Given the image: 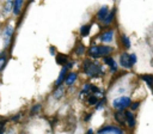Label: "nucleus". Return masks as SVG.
Instances as JSON below:
<instances>
[{"instance_id": "23", "label": "nucleus", "mask_w": 153, "mask_h": 134, "mask_svg": "<svg viewBox=\"0 0 153 134\" xmlns=\"http://www.w3.org/2000/svg\"><path fill=\"white\" fill-rule=\"evenodd\" d=\"M39 109H41V105H39V104H36V105L32 108V110H31V114L33 115V114H35L37 110H39Z\"/></svg>"}, {"instance_id": "3", "label": "nucleus", "mask_w": 153, "mask_h": 134, "mask_svg": "<svg viewBox=\"0 0 153 134\" xmlns=\"http://www.w3.org/2000/svg\"><path fill=\"white\" fill-rule=\"evenodd\" d=\"M98 134H123V130L118 127L114 126H106L98 130Z\"/></svg>"}, {"instance_id": "13", "label": "nucleus", "mask_w": 153, "mask_h": 134, "mask_svg": "<svg viewBox=\"0 0 153 134\" xmlns=\"http://www.w3.org/2000/svg\"><path fill=\"white\" fill-rule=\"evenodd\" d=\"M142 79L147 83V85L153 90V75L152 74H145V75H142Z\"/></svg>"}, {"instance_id": "25", "label": "nucleus", "mask_w": 153, "mask_h": 134, "mask_svg": "<svg viewBox=\"0 0 153 134\" xmlns=\"http://www.w3.org/2000/svg\"><path fill=\"white\" fill-rule=\"evenodd\" d=\"M139 104H140L139 102H135V103H133V104H130V108H131L133 110H135V109H136V108L139 106Z\"/></svg>"}, {"instance_id": "22", "label": "nucleus", "mask_w": 153, "mask_h": 134, "mask_svg": "<svg viewBox=\"0 0 153 134\" xmlns=\"http://www.w3.org/2000/svg\"><path fill=\"white\" fill-rule=\"evenodd\" d=\"M88 103H90V104H96V103H97V97H96V95L88 97Z\"/></svg>"}, {"instance_id": "28", "label": "nucleus", "mask_w": 153, "mask_h": 134, "mask_svg": "<svg viewBox=\"0 0 153 134\" xmlns=\"http://www.w3.org/2000/svg\"><path fill=\"white\" fill-rule=\"evenodd\" d=\"M86 134H93V130H92V129H88V130H87V133H86Z\"/></svg>"}, {"instance_id": "1", "label": "nucleus", "mask_w": 153, "mask_h": 134, "mask_svg": "<svg viewBox=\"0 0 153 134\" xmlns=\"http://www.w3.org/2000/svg\"><path fill=\"white\" fill-rule=\"evenodd\" d=\"M84 69H85L86 74L90 75V77H96V75H98V74L100 73V67H99V65L92 63V62H90L88 60L84 62Z\"/></svg>"}, {"instance_id": "14", "label": "nucleus", "mask_w": 153, "mask_h": 134, "mask_svg": "<svg viewBox=\"0 0 153 134\" xmlns=\"http://www.w3.org/2000/svg\"><path fill=\"white\" fill-rule=\"evenodd\" d=\"M11 35H12V28L11 26H8L6 30H5V45H7L8 44V42H10V39H11Z\"/></svg>"}, {"instance_id": "29", "label": "nucleus", "mask_w": 153, "mask_h": 134, "mask_svg": "<svg viewBox=\"0 0 153 134\" xmlns=\"http://www.w3.org/2000/svg\"><path fill=\"white\" fill-rule=\"evenodd\" d=\"M2 127H4V126H2ZM2 127L0 128V134H4V128H2Z\"/></svg>"}, {"instance_id": "4", "label": "nucleus", "mask_w": 153, "mask_h": 134, "mask_svg": "<svg viewBox=\"0 0 153 134\" xmlns=\"http://www.w3.org/2000/svg\"><path fill=\"white\" fill-rule=\"evenodd\" d=\"M120 62H121V66H123L124 68H131L133 63H131V60H130V55L127 54V53H123L120 57Z\"/></svg>"}, {"instance_id": "5", "label": "nucleus", "mask_w": 153, "mask_h": 134, "mask_svg": "<svg viewBox=\"0 0 153 134\" xmlns=\"http://www.w3.org/2000/svg\"><path fill=\"white\" fill-rule=\"evenodd\" d=\"M115 120H116L118 123H121V124L127 123V122H126V111L118 110L117 112H115Z\"/></svg>"}, {"instance_id": "21", "label": "nucleus", "mask_w": 153, "mask_h": 134, "mask_svg": "<svg viewBox=\"0 0 153 134\" xmlns=\"http://www.w3.org/2000/svg\"><path fill=\"white\" fill-rule=\"evenodd\" d=\"M112 19H114V11H112V12H110V13L108 14V17L105 18L104 23H105V24H109V23H111V22H112Z\"/></svg>"}, {"instance_id": "18", "label": "nucleus", "mask_w": 153, "mask_h": 134, "mask_svg": "<svg viewBox=\"0 0 153 134\" xmlns=\"http://www.w3.org/2000/svg\"><path fill=\"white\" fill-rule=\"evenodd\" d=\"M90 25H84V26H81V29H80V34H81V36H86V35H88V32H90Z\"/></svg>"}, {"instance_id": "19", "label": "nucleus", "mask_w": 153, "mask_h": 134, "mask_svg": "<svg viewBox=\"0 0 153 134\" xmlns=\"http://www.w3.org/2000/svg\"><path fill=\"white\" fill-rule=\"evenodd\" d=\"M63 92H65V91H63V89H62V87H59V89H57V90H55V91H54V93H53V95H54V98H61V97H62V95H63Z\"/></svg>"}, {"instance_id": "24", "label": "nucleus", "mask_w": 153, "mask_h": 134, "mask_svg": "<svg viewBox=\"0 0 153 134\" xmlns=\"http://www.w3.org/2000/svg\"><path fill=\"white\" fill-rule=\"evenodd\" d=\"M130 60H131V63L134 65L136 62V55L135 54H130Z\"/></svg>"}, {"instance_id": "15", "label": "nucleus", "mask_w": 153, "mask_h": 134, "mask_svg": "<svg viewBox=\"0 0 153 134\" xmlns=\"http://www.w3.org/2000/svg\"><path fill=\"white\" fill-rule=\"evenodd\" d=\"M75 79H76V74H75V73H69V74L66 77V84H67V85H72Z\"/></svg>"}, {"instance_id": "27", "label": "nucleus", "mask_w": 153, "mask_h": 134, "mask_svg": "<svg viewBox=\"0 0 153 134\" xmlns=\"http://www.w3.org/2000/svg\"><path fill=\"white\" fill-rule=\"evenodd\" d=\"M82 51H84V47H82V45H80V47H79V49H78V54H81Z\"/></svg>"}, {"instance_id": "12", "label": "nucleus", "mask_w": 153, "mask_h": 134, "mask_svg": "<svg viewBox=\"0 0 153 134\" xmlns=\"http://www.w3.org/2000/svg\"><path fill=\"white\" fill-rule=\"evenodd\" d=\"M88 55L92 56V57H99V48L98 45H92L90 49H88Z\"/></svg>"}, {"instance_id": "8", "label": "nucleus", "mask_w": 153, "mask_h": 134, "mask_svg": "<svg viewBox=\"0 0 153 134\" xmlns=\"http://www.w3.org/2000/svg\"><path fill=\"white\" fill-rule=\"evenodd\" d=\"M104 62H105L108 66H110L111 71H116V69H117V65H116V62H115V60H114L112 57L105 56V57H104Z\"/></svg>"}, {"instance_id": "11", "label": "nucleus", "mask_w": 153, "mask_h": 134, "mask_svg": "<svg viewBox=\"0 0 153 134\" xmlns=\"http://www.w3.org/2000/svg\"><path fill=\"white\" fill-rule=\"evenodd\" d=\"M67 68H68V67H63V68L61 69V72H60V74H59V78H57V80L55 81V85H56V86H60L61 83L63 81L65 75H66V72H67Z\"/></svg>"}, {"instance_id": "17", "label": "nucleus", "mask_w": 153, "mask_h": 134, "mask_svg": "<svg viewBox=\"0 0 153 134\" xmlns=\"http://www.w3.org/2000/svg\"><path fill=\"white\" fill-rule=\"evenodd\" d=\"M22 4H23V1H20V0H19V1H13V5H14V7H13L14 10H13V11H14V13H16V14H19V11H20V6H22Z\"/></svg>"}, {"instance_id": "20", "label": "nucleus", "mask_w": 153, "mask_h": 134, "mask_svg": "<svg viewBox=\"0 0 153 134\" xmlns=\"http://www.w3.org/2000/svg\"><path fill=\"white\" fill-rule=\"evenodd\" d=\"M122 42L124 44V48H130V41L129 37H127L126 35H122Z\"/></svg>"}, {"instance_id": "6", "label": "nucleus", "mask_w": 153, "mask_h": 134, "mask_svg": "<svg viewBox=\"0 0 153 134\" xmlns=\"http://www.w3.org/2000/svg\"><path fill=\"white\" fill-rule=\"evenodd\" d=\"M108 14H109L108 7L104 6V7H102V8L98 11V13H97V18H98L99 20H105V18L108 17Z\"/></svg>"}, {"instance_id": "2", "label": "nucleus", "mask_w": 153, "mask_h": 134, "mask_svg": "<svg viewBox=\"0 0 153 134\" xmlns=\"http://www.w3.org/2000/svg\"><path fill=\"white\" fill-rule=\"evenodd\" d=\"M130 103H131V100H130L129 97L122 96V97H118V98H116V99L112 100V106L115 109H117V110H123L127 106H129Z\"/></svg>"}, {"instance_id": "16", "label": "nucleus", "mask_w": 153, "mask_h": 134, "mask_svg": "<svg viewBox=\"0 0 153 134\" xmlns=\"http://www.w3.org/2000/svg\"><path fill=\"white\" fill-rule=\"evenodd\" d=\"M56 62L60 63V65H65L67 62V56L63 55V54H59L57 57H56Z\"/></svg>"}, {"instance_id": "7", "label": "nucleus", "mask_w": 153, "mask_h": 134, "mask_svg": "<svg viewBox=\"0 0 153 134\" xmlns=\"http://www.w3.org/2000/svg\"><path fill=\"white\" fill-rule=\"evenodd\" d=\"M126 122L129 127H134L135 124V117L130 111H126Z\"/></svg>"}, {"instance_id": "10", "label": "nucleus", "mask_w": 153, "mask_h": 134, "mask_svg": "<svg viewBox=\"0 0 153 134\" xmlns=\"http://www.w3.org/2000/svg\"><path fill=\"white\" fill-rule=\"evenodd\" d=\"M99 48V56H105L108 54L111 53V47H108V45H98Z\"/></svg>"}, {"instance_id": "26", "label": "nucleus", "mask_w": 153, "mask_h": 134, "mask_svg": "<svg viewBox=\"0 0 153 134\" xmlns=\"http://www.w3.org/2000/svg\"><path fill=\"white\" fill-rule=\"evenodd\" d=\"M4 65H5V57L1 56V57H0V69L4 67Z\"/></svg>"}, {"instance_id": "9", "label": "nucleus", "mask_w": 153, "mask_h": 134, "mask_svg": "<svg viewBox=\"0 0 153 134\" xmlns=\"http://www.w3.org/2000/svg\"><path fill=\"white\" fill-rule=\"evenodd\" d=\"M112 36H114V31L112 30L106 31V32H104L100 36V41H103V42H111L112 41Z\"/></svg>"}]
</instances>
